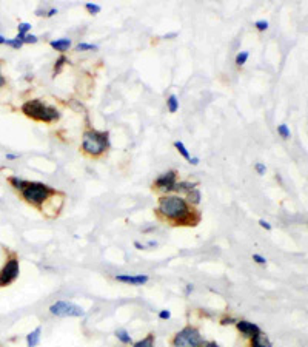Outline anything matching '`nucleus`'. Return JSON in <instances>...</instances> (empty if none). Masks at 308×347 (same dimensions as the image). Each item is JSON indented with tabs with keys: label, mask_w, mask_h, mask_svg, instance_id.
I'll use <instances>...</instances> for the list:
<instances>
[{
	"label": "nucleus",
	"mask_w": 308,
	"mask_h": 347,
	"mask_svg": "<svg viewBox=\"0 0 308 347\" xmlns=\"http://www.w3.org/2000/svg\"><path fill=\"white\" fill-rule=\"evenodd\" d=\"M174 147H176V150H178V151L182 154V158H185L187 161H190L191 154H190V151L187 150V147L183 145V142H180V141H176V142H174Z\"/></svg>",
	"instance_id": "obj_17"
},
{
	"label": "nucleus",
	"mask_w": 308,
	"mask_h": 347,
	"mask_svg": "<svg viewBox=\"0 0 308 347\" xmlns=\"http://www.w3.org/2000/svg\"><path fill=\"white\" fill-rule=\"evenodd\" d=\"M268 22L267 20H258L256 23H254V27H256L259 31H265V30H268Z\"/></svg>",
	"instance_id": "obj_26"
},
{
	"label": "nucleus",
	"mask_w": 308,
	"mask_h": 347,
	"mask_svg": "<svg viewBox=\"0 0 308 347\" xmlns=\"http://www.w3.org/2000/svg\"><path fill=\"white\" fill-rule=\"evenodd\" d=\"M49 45L54 48L56 51H60V53H65L69 48H71V39H57V40H51Z\"/></svg>",
	"instance_id": "obj_12"
},
{
	"label": "nucleus",
	"mask_w": 308,
	"mask_h": 347,
	"mask_svg": "<svg viewBox=\"0 0 308 347\" xmlns=\"http://www.w3.org/2000/svg\"><path fill=\"white\" fill-rule=\"evenodd\" d=\"M6 45H10V47H13V48H20L22 45H23V42H20V40H17V39H13V40H8L6 39Z\"/></svg>",
	"instance_id": "obj_27"
},
{
	"label": "nucleus",
	"mask_w": 308,
	"mask_h": 347,
	"mask_svg": "<svg viewBox=\"0 0 308 347\" xmlns=\"http://www.w3.org/2000/svg\"><path fill=\"white\" fill-rule=\"evenodd\" d=\"M6 158H8V159H16V158H19V156H17V154H13V153H10V154H6Z\"/></svg>",
	"instance_id": "obj_38"
},
{
	"label": "nucleus",
	"mask_w": 308,
	"mask_h": 347,
	"mask_svg": "<svg viewBox=\"0 0 308 347\" xmlns=\"http://www.w3.org/2000/svg\"><path fill=\"white\" fill-rule=\"evenodd\" d=\"M40 333H42V327H37L26 335V344H28V347H36L40 343Z\"/></svg>",
	"instance_id": "obj_13"
},
{
	"label": "nucleus",
	"mask_w": 308,
	"mask_h": 347,
	"mask_svg": "<svg viewBox=\"0 0 308 347\" xmlns=\"http://www.w3.org/2000/svg\"><path fill=\"white\" fill-rule=\"evenodd\" d=\"M116 336H117V340L123 344H131L133 343V340H131V336L128 335L127 330H123V329H120V330L116 332Z\"/></svg>",
	"instance_id": "obj_20"
},
{
	"label": "nucleus",
	"mask_w": 308,
	"mask_h": 347,
	"mask_svg": "<svg viewBox=\"0 0 308 347\" xmlns=\"http://www.w3.org/2000/svg\"><path fill=\"white\" fill-rule=\"evenodd\" d=\"M253 261H256L258 264H262V265L267 264V259L263 258L262 255H259V253H254V255H253Z\"/></svg>",
	"instance_id": "obj_29"
},
{
	"label": "nucleus",
	"mask_w": 308,
	"mask_h": 347,
	"mask_svg": "<svg viewBox=\"0 0 308 347\" xmlns=\"http://www.w3.org/2000/svg\"><path fill=\"white\" fill-rule=\"evenodd\" d=\"M156 212L174 225H197L200 221V215L190 208L188 202L179 195L161 196Z\"/></svg>",
	"instance_id": "obj_1"
},
{
	"label": "nucleus",
	"mask_w": 308,
	"mask_h": 347,
	"mask_svg": "<svg viewBox=\"0 0 308 347\" xmlns=\"http://www.w3.org/2000/svg\"><path fill=\"white\" fill-rule=\"evenodd\" d=\"M166 105H168V111L170 113H176L179 110V100H178V96L176 94H171V96L168 98V100H166Z\"/></svg>",
	"instance_id": "obj_16"
},
{
	"label": "nucleus",
	"mask_w": 308,
	"mask_h": 347,
	"mask_svg": "<svg viewBox=\"0 0 308 347\" xmlns=\"http://www.w3.org/2000/svg\"><path fill=\"white\" fill-rule=\"evenodd\" d=\"M159 318L161 319H170L171 318V312L170 310H161L159 312Z\"/></svg>",
	"instance_id": "obj_31"
},
{
	"label": "nucleus",
	"mask_w": 308,
	"mask_h": 347,
	"mask_svg": "<svg viewBox=\"0 0 308 347\" xmlns=\"http://www.w3.org/2000/svg\"><path fill=\"white\" fill-rule=\"evenodd\" d=\"M54 14H57V10H56V8H52V10H49V11H48V14H47V16H48V17H51V16H54Z\"/></svg>",
	"instance_id": "obj_37"
},
{
	"label": "nucleus",
	"mask_w": 308,
	"mask_h": 347,
	"mask_svg": "<svg viewBox=\"0 0 308 347\" xmlns=\"http://www.w3.org/2000/svg\"><path fill=\"white\" fill-rule=\"evenodd\" d=\"M251 347H273L271 341L262 332L251 336Z\"/></svg>",
	"instance_id": "obj_11"
},
{
	"label": "nucleus",
	"mask_w": 308,
	"mask_h": 347,
	"mask_svg": "<svg viewBox=\"0 0 308 347\" xmlns=\"http://www.w3.org/2000/svg\"><path fill=\"white\" fill-rule=\"evenodd\" d=\"M19 273H20L19 259L16 258L8 259L3 268L0 270V287H5V285H10L11 282H14L17 280V276H19Z\"/></svg>",
	"instance_id": "obj_7"
},
{
	"label": "nucleus",
	"mask_w": 308,
	"mask_h": 347,
	"mask_svg": "<svg viewBox=\"0 0 308 347\" xmlns=\"http://www.w3.org/2000/svg\"><path fill=\"white\" fill-rule=\"evenodd\" d=\"M204 347H221V346H219L217 343H214V341H211V343H207V344H204Z\"/></svg>",
	"instance_id": "obj_34"
},
{
	"label": "nucleus",
	"mask_w": 308,
	"mask_h": 347,
	"mask_svg": "<svg viewBox=\"0 0 308 347\" xmlns=\"http://www.w3.org/2000/svg\"><path fill=\"white\" fill-rule=\"evenodd\" d=\"M85 8H86V10L90 11L91 14H99V13H100V10H102L100 5H96V3H86V5H85Z\"/></svg>",
	"instance_id": "obj_24"
},
{
	"label": "nucleus",
	"mask_w": 308,
	"mask_h": 347,
	"mask_svg": "<svg viewBox=\"0 0 308 347\" xmlns=\"http://www.w3.org/2000/svg\"><path fill=\"white\" fill-rule=\"evenodd\" d=\"M52 195H56V190L47 184H42V182H28V185L22 190L25 201L36 207L43 205Z\"/></svg>",
	"instance_id": "obj_4"
},
{
	"label": "nucleus",
	"mask_w": 308,
	"mask_h": 347,
	"mask_svg": "<svg viewBox=\"0 0 308 347\" xmlns=\"http://www.w3.org/2000/svg\"><path fill=\"white\" fill-rule=\"evenodd\" d=\"M134 247H136L137 250H144V248H145V246H144V244H140V242H137V241L134 242Z\"/></svg>",
	"instance_id": "obj_35"
},
{
	"label": "nucleus",
	"mask_w": 308,
	"mask_h": 347,
	"mask_svg": "<svg viewBox=\"0 0 308 347\" xmlns=\"http://www.w3.org/2000/svg\"><path fill=\"white\" fill-rule=\"evenodd\" d=\"M191 292H193V284H188V285H187V295L191 293Z\"/></svg>",
	"instance_id": "obj_39"
},
{
	"label": "nucleus",
	"mask_w": 308,
	"mask_h": 347,
	"mask_svg": "<svg viewBox=\"0 0 308 347\" xmlns=\"http://www.w3.org/2000/svg\"><path fill=\"white\" fill-rule=\"evenodd\" d=\"M97 45H93V43H79L77 50L79 51H86V50H97Z\"/></svg>",
	"instance_id": "obj_25"
},
{
	"label": "nucleus",
	"mask_w": 308,
	"mask_h": 347,
	"mask_svg": "<svg viewBox=\"0 0 308 347\" xmlns=\"http://www.w3.org/2000/svg\"><path fill=\"white\" fill-rule=\"evenodd\" d=\"M49 312L52 315L60 316V318H79V316H83L85 315V310L74 304V302H68V301H57L54 302L51 307Z\"/></svg>",
	"instance_id": "obj_6"
},
{
	"label": "nucleus",
	"mask_w": 308,
	"mask_h": 347,
	"mask_svg": "<svg viewBox=\"0 0 308 347\" xmlns=\"http://www.w3.org/2000/svg\"><path fill=\"white\" fill-rule=\"evenodd\" d=\"M233 323H236V319H234V318H231V316L224 318V319L221 321V324H222V326H227V324H233Z\"/></svg>",
	"instance_id": "obj_33"
},
{
	"label": "nucleus",
	"mask_w": 308,
	"mask_h": 347,
	"mask_svg": "<svg viewBox=\"0 0 308 347\" xmlns=\"http://www.w3.org/2000/svg\"><path fill=\"white\" fill-rule=\"evenodd\" d=\"M197 187V182H188V181H182V182H176V187L174 190L176 192H191L193 188H196Z\"/></svg>",
	"instance_id": "obj_14"
},
{
	"label": "nucleus",
	"mask_w": 308,
	"mask_h": 347,
	"mask_svg": "<svg viewBox=\"0 0 308 347\" xmlns=\"http://www.w3.org/2000/svg\"><path fill=\"white\" fill-rule=\"evenodd\" d=\"M248 56H250L248 51H241V53L236 56V65H237V66H242V65L246 62V60H248Z\"/></svg>",
	"instance_id": "obj_22"
},
{
	"label": "nucleus",
	"mask_w": 308,
	"mask_h": 347,
	"mask_svg": "<svg viewBox=\"0 0 308 347\" xmlns=\"http://www.w3.org/2000/svg\"><path fill=\"white\" fill-rule=\"evenodd\" d=\"M149 278L146 275H117L116 281L119 282H125V284H131V285H142L146 284Z\"/></svg>",
	"instance_id": "obj_10"
},
{
	"label": "nucleus",
	"mask_w": 308,
	"mask_h": 347,
	"mask_svg": "<svg viewBox=\"0 0 308 347\" xmlns=\"http://www.w3.org/2000/svg\"><path fill=\"white\" fill-rule=\"evenodd\" d=\"M2 85H5V79H3L2 73H0V86H2Z\"/></svg>",
	"instance_id": "obj_40"
},
{
	"label": "nucleus",
	"mask_w": 308,
	"mask_h": 347,
	"mask_svg": "<svg viewBox=\"0 0 308 347\" xmlns=\"http://www.w3.org/2000/svg\"><path fill=\"white\" fill-rule=\"evenodd\" d=\"M200 199H202V195L199 192V188H193L191 192L187 193V199H185V201L190 202L191 205H197L200 202Z\"/></svg>",
	"instance_id": "obj_15"
},
{
	"label": "nucleus",
	"mask_w": 308,
	"mask_h": 347,
	"mask_svg": "<svg viewBox=\"0 0 308 347\" xmlns=\"http://www.w3.org/2000/svg\"><path fill=\"white\" fill-rule=\"evenodd\" d=\"M68 64V59L65 56H60L57 60H56V65H54V76L59 74L62 71V68H64V65Z\"/></svg>",
	"instance_id": "obj_21"
},
{
	"label": "nucleus",
	"mask_w": 308,
	"mask_h": 347,
	"mask_svg": "<svg viewBox=\"0 0 308 347\" xmlns=\"http://www.w3.org/2000/svg\"><path fill=\"white\" fill-rule=\"evenodd\" d=\"M259 225H260V227H262V229H265V230H268V231L271 230V224H268V222H267L265 219H260V221H259Z\"/></svg>",
	"instance_id": "obj_32"
},
{
	"label": "nucleus",
	"mask_w": 308,
	"mask_h": 347,
	"mask_svg": "<svg viewBox=\"0 0 308 347\" xmlns=\"http://www.w3.org/2000/svg\"><path fill=\"white\" fill-rule=\"evenodd\" d=\"M254 168H256V171H258V175H265V171H267V167L265 165H263V164L262 162H258L256 164V165H254Z\"/></svg>",
	"instance_id": "obj_28"
},
{
	"label": "nucleus",
	"mask_w": 308,
	"mask_h": 347,
	"mask_svg": "<svg viewBox=\"0 0 308 347\" xmlns=\"http://www.w3.org/2000/svg\"><path fill=\"white\" fill-rule=\"evenodd\" d=\"M190 164H193V165H197V164H199V158H190Z\"/></svg>",
	"instance_id": "obj_36"
},
{
	"label": "nucleus",
	"mask_w": 308,
	"mask_h": 347,
	"mask_svg": "<svg viewBox=\"0 0 308 347\" xmlns=\"http://www.w3.org/2000/svg\"><path fill=\"white\" fill-rule=\"evenodd\" d=\"M6 42V39L5 37H2V36H0V43H5Z\"/></svg>",
	"instance_id": "obj_41"
},
{
	"label": "nucleus",
	"mask_w": 308,
	"mask_h": 347,
	"mask_svg": "<svg viewBox=\"0 0 308 347\" xmlns=\"http://www.w3.org/2000/svg\"><path fill=\"white\" fill-rule=\"evenodd\" d=\"M108 132H97V130H88L83 133L82 150L91 156H100L110 147Z\"/></svg>",
	"instance_id": "obj_3"
},
{
	"label": "nucleus",
	"mask_w": 308,
	"mask_h": 347,
	"mask_svg": "<svg viewBox=\"0 0 308 347\" xmlns=\"http://www.w3.org/2000/svg\"><path fill=\"white\" fill-rule=\"evenodd\" d=\"M236 327H237V330L246 338H251L260 332V329L254 323H250V321H236Z\"/></svg>",
	"instance_id": "obj_9"
},
{
	"label": "nucleus",
	"mask_w": 308,
	"mask_h": 347,
	"mask_svg": "<svg viewBox=\"0 0 308 347\" xmlns=\"http://www.w3.org/2000/svg\"><path fill=\"white\" fill-rule=\"evenodd\" d=\"M22 111L26 116L34 119V120H40V122H54L60 117V113L56 107H51L43 103L40 99H32L25 102L22 105Z\"/></svg>",
	"instance_id": "obj_2"
},
{
	"label": "nucleus",
	"mask_w": 308,
	"mask_h": 347,
	"mask_svg": "<svg viewBox=\"0 0 308 347\" xmlns=\"http://www.w3.org/2000/svg\"><path fill=\"white\" fill-rule=\"evenodd\" d=\"M10 182H11V185L14 187V188H17V190H22L28 185V181H23V179H20V178H16V176H11L10 178Z\"/></svg>",
	"instance_id": "obj_18"
},
{
	"label": "nucleus",
	"mask_w": 308,
	"mask_h": 347,
	"mask_svg": "<svg viewBox=\"0 0 308 347\" xmlns=\"http://www.w3.org/2000/svg\"><path fill=\"white\" fill-rule=\"evenodd\" d=\"M277 133L282 136L284 139H288L290 136H292V133H290V128L285 125V124H282V125H279L277 127Z\"/></svg>",
	"instance_id": "obj_23"
},
{
	"label": "nucleus",
	"mask_w": 308,
	"mask_h": 347,
	"mask_svg": "<svg viewBox=\"0 0 308 347\" xmlns=\"http://www.w3.org/2000/svg\"><path fill=\"white\" fill-rule=\"evenodd\" d=\"M37 40H39L37 36H32V34H26L23 37V43H36Z\"/></svg>",
	"instance_id": "obj_30"
},
{
	"label": "nucleus",
	"mask_w": 308,
	"mask_h": 347,
	"mask_svg": "<svg viewBox=\"0 0 308 347\" xmlns=\"http://www.w3.org/2000/svg\"><path fill=\"white\" fill-rule=\"evenodd\" d=\"M202 344H204V340H202L199 330L191 326L182 329V330L176 333L173 338L174 347H200Z\"/></svg>",
	"instance_id": "obj_5"
},
{
	"label": "nucleus",
	"mask_w": 308,
	"mask_h": 347,
	"mask_svg": "<svg viewBox=\"0 0 308 347\" xmlns=\"http://www.w3.org/2000/svg\"><path fill=\"white\" fill-rule=\"evenodd\" d=\"M134 347H154V335L149 333L146 338H144L142 341H137Z\"/></svg>",
	"instance_id": "obj_19"
},
{
	"label": "nucleus",
	"mask_w": 308,
	"mask_h": 347,
	"mask_svg": "<svg viewBox=\"0 0 308 347\" xmlns=\"http://www.w3.org/2000/svg\"><path fill=\"white\" fill-rule=\"evenodd\" d=\"M176 179H178V171H174V170L166 171V173H163L162 176H159L156 179L153 187H156L157 190H162V192H166V193L173 192L174 187H176V182H178Z\"/></svg>",
	"instance_id": "obj_8"
}]
</instances>
